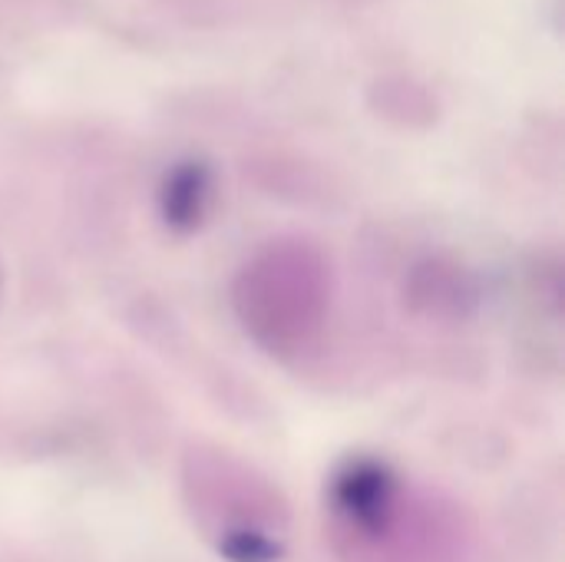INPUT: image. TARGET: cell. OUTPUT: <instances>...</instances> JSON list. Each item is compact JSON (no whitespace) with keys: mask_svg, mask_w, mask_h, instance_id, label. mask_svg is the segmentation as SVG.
Returning <instances> with one entry per match:
<instances>
[{"mask_svg":"<svg viewBox=\"0 0 565 562\" xmlns=\"http://www.w3.org/2000/svg\"><path fill=\"white\" fill-rule=\"evenodd\" d=\"M331 301V275L324 258L301 242H278L248 262L235 285V308L258 344L275 354L305 351Z\"/></svg>","mask_w":565,"mask_h":562,"instance_id":"obj_1","label":"cell"},{"mask_svg":"<svg viewBox=\"0 0 565 562\" xmlns=\"http://www.w3.org/2000/svg\"><path fill=\"white\" fill-rule=\"evenodd\" d=\"M185 487L202 527L218 537V550L232 560L252 562L275 553V540L285 527V503L262 477L228 457L192 454Z\"/></svg>","mask_w":565,"mask_h":562,"instance_id":"obj_2","label":"cell"},{"mask_svg":"<svg viewBox=\"0 0 565 562\" xmlns=\"http://www.w3.org/2000/svg\"><path fill=\"white\" fill-rule=\"evenodd\" d=\"M212 169L202 159L175 162L162 179V215L179 229H192L205 219L212 205Z\"/></svg>","mask_w":565,"mask_h":562,"instance_id":"obj_3","label":"cell"},{"mask_svg":"<svg viewBox=\"0 0 565 562\" xmlns=\"http://www.w3.org/2000/svg\"><path fill=\"white\" fill-rule=\"evenodd\" d=\"M371 99L377 103V113L401 119V123H427L434 116V96L411 76L377 79Z\"/></svg>","mask_w":565,"mask_h":562,"instance_id":"obj_4","label":"cell"}]
</instances>
